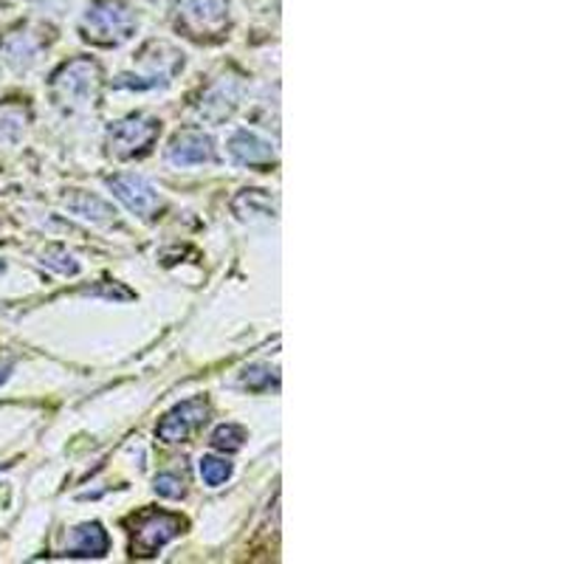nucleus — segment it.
Here are the masks:
<instances>
[{"label":"nucleus","instance_id":"1","mask_svg":"<svg viewBox=\"0 0 564 564\" xmlns=\"http://www.w3.org/2000/svg\"><path fill=\"white\" fill-rule=\"evenodd\" d=\"M135 29H139V18L128 0H90L79 20L83 37L105 48L128 43Z\"/></svg>","mask_w":564,"mask_h":564},{"label":"nucleus","instance_id":"2","mask_svg":"<svg viewBox=\"0 0 564 564\" xmlns=\"http://www.w3.org/2000/svg\"><path fill=\"white\" fill-rule=\"evenodd\" d=\"M173 23L198 43H215L231 26L229 0H173Z\"/></svg>","mask_w":564,"mask_h":564},{"label":"nucleus","instance_id":"3","mask_svg":"<svg viewBox=\"0 0 564 564\" xmlns=\"http://www.w3.org/2000/svg\"><path fill=\"white\" fill-rule=\"evenodd\" d=\"M99 79H102V70L94 59L77 57L65 63L63 68L52 77V90L54 99L59 105H70V108H85V105H94L97 99Z\"/></svg>","mask_w":564,"mask_h":564},{"label":"nucleus","instance_id":"4","mask_svg":"<svg viewBox=\"0 0 564 564\" xmlns=\"http://www.w3.org/2000/svg\"><path fill=\"white\" fill-rule=\"evenodd\" d=\"M184 528L186 522L178 513L155 511V508L141 511L139 517L130 520V551H133V556H155L167 542L181 536Z\"/></svg>","mask_w":564,"mask_h":564},{"label":"nucleus","instance_id":"5","mask_svg":"<svg viewBox=\"0 0 564 564\" xmlns=\"http://www.w3.org/2000/svg\"><path fill=\"white\" fill-rule=\"evenodd\" d=\"M161 122L150 119V116H128L122 122H116L110 128V153L116 159H133V155L148 153L153 148V141L159 139Z\"/></svg>","mask_w":564,"mask_h":564},{"label":"nucleus","instance_id":"6","mask_svg":"<svg viewBox=\"0 0 564 564\" xmlns=\"http://www.w3.org/2000/svg\"><path fill=\"white\" fill-rule=\"evenodd\" d=\"M206 417H209V401L206 398H189V401L173 406L167 415L161 417V423L155 426V435L164 443H181L193 435L198 426H204Z\"/></svg>","mask_w":564,"mask_h":564},{"label":"nucleus","instance_id":"7","mask_svg":"<svg viewBox=\"0 0 564 564\" xmlns=\"http://www.w3.org/2000/svg\"><path fill=\"white\" fill-rule=\"evenodd\" d=\"M108 186L113 189V195L128 206L133 215L139 218H155L161 209V198L153 189L150 181H144L135 173H119L113 178H108Z\"/></svg>","mask_w":564,"mask_h":564},{"label":"nucleus","instance_id":"8","mask_svg":"<svg viewBox=\"0 0 564 564\" xmlns=\"http://www.w3.org/2000/svg\"><path fill=\"white\" fill-rule=\"evenodd\" d=\"M215 159H218L215 141L200 130H184L167 148V161L173 167H198V164H212Z\"/></svg>","mask_w":564,"mask_h":564},{"label":"nucleus","instance_id":"9","mask_svg":"<svg viewBox=\"0 0 564 564\" xmlns=\"http://www.w3.org/2000/svg\"><path fill=\"white\" fill-rule=\"evenodd\" d=\"M229 155L243 167H269L274 164V144L251 130H238L229 135Z\"/></svg>","mask_w":564,"mask_h":564},{"label":"nucleus","instance_id":"10","mask_svg":"<svg viewBox=\"0 0 564 564\" xmlns=\"http://www.w3.org/2000/svg\"><path fill=\"white\" fill-rule=\"evenodd\" d=\"M110 539L105 533V528L99 522H85L74 531V539H70V545L65 547V556L70 558H99L108 553Z\"/></svg>","mask_w":564,"mask_h":564},{"label":"nucleus","instance_id":"11","mask_svg":"<svg viewBox=\"0 0 564 564\" xmlns=\"http://www.w3.org/2000/svg\"><path fill=\"white\" fill-rule=\"evenodd\" d=\"M0 48H3V57H7L9 65H14V68H23V65H29L34 57H37L40 43L34 40V34L14 32L3 40V45H0Z\"/></svg>","mask_w":564,"mask_h":564},{"label":"nucleus","instance_id":"12","mask_svg":"<svg viewBox=\"0 0 564 564\" xmlns=\"http://www.w3.org/2000/svg\"><path fill=\"white\" fill-rule=\"evenodd\" d=\"M238 99H240L238 88L231 90L229 83H218L209 94H206L204 102H200V116H209L212 108H220L218 110V122H220V119L231 116V110L238 108Z\"/></svg>","mask_w":564,"mask_h":564},{"label":"nucleus","instance_id":"13","mask_svg":"<svg viewBox=\"0 0 564 564\" xmlns=\"http://www.w3.org/2000/svg\"><path fill=\"white\" fill-rule=\"evenodd\" d=\"M26 128V110L20 105H0V141H18Z\"/></svg>","mask_w":564,"mask_h":564},{"label":"nucleus","instance_id":"14","mask_svg":"<svg viewBox=\"0 0 564 564\" xmlns=\"http://www.w3.org/2000/svg\"><path fill=\"white\" fill-rule=\"evenodd\" d=\"M68 209H74L77 215H83V218H88V220H110V218H113L110 206L105 204V200L94 198V195H74V198H68Z\"/></svg>","mask_w":564,"mask_h":564},{"label":"nucleus","instance_id":"15","mask_svg":"<svg viewBox=\"0 0 564 564\" xmlns=\"http://www.w3.org/2000/svg\"><path fill=\"white\" fill-rule=\"evenodd\" d=\"M198 468H200V477H204V482L212 488L224 486V482L231 477V463L224 460V457L204 455L200 457Z\"/></svg>","mask_w":564,"mask_h":564},{"label":"nucleus","instance_id":"16","mask_svg":"<svg viewBox=\"0 0 564 564\" xmlns=\"http://www.w3.org/2000/svg\"><path fill=\"white\" fill-rule=\"evenodd\" d=\"M246 443V430L238 423H224L212 432V446L220 452H240Z\"/></svg>","mask_w":564,"mask_h":564},{"label":"nucleus","instance_id":"17","mask_svg":"<svg viewBox=\"0 0 564 564\" xmlns=\"http://www.w3.org/2000/svg\"><path fill=\"white\" fill-rule=\"evenodd\" d=\"M43 265L59 271V274H77L79 263L65 249H48L43 254Z\"/></svg>","mask_w":564,"mask_h":564},{"label":"nucleus","instance_id":"18","mask_svg":"<svg viewBox=\"0 0 564 564\" xmlns=\"http://www.w3.org/2000/svg\"><path fill=\"white\" fill-rule=\"evenodd\" d=\"M155 491L161 497H167V500H178L181 494H184V480L178 475H159L155 477Z\"/></svg>","mask_w":564,"mask_h":564},{"label":"nucleus","instance_id":"19","mask_svg":"<svg viewBox=\"0 0 564 564\" xmlns=\"http://www.w3.org/2000/svg\"><path fill=\"white\" fill-rule=\"evenodd\" d=\"M9 370H12V365H0V384L9 379Z\"/></svg>","mask_w":564,"mask_h":564},{"label":"nucleus","instance_id":"20","mask_svg":"<svg viewBox=\"0 0 564 564\" xmlns=\"http://www.w3.org/2000/svg\"><path fill=\"white\" fill-rule=\"evenodd\" d=\"M3 271H7V263H3V260H0V274H3Z\"/></svg>","mask_w":564,"mask_h":564}]
</instances>
